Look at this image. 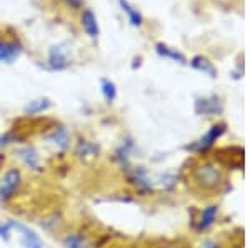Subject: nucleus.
<instances>
[{"label":"nucleus","mask_w":250,"mask_h":248,"mask_svg":"<svg viewBox=\"0 0 250 248\" xmlns=\"http://www.w3.org/2000/svg\"><path fill=\"white\" fill-rule=\"evenodd\" d=\"M62 2L70 7V9H80L83 5V0H62Z\"/></svg>","instance_id":"19"},{"label":"nucleus","mask_w":250,"mask_h":248,"mask_svg":"<svg viewBox=\"0 0 250 248\" xmlns=\"http://www.w3.org/2000/svg\"><path fill=\"white\" fill-rule=\"evenodd\" d=\"M47 140L50 143H54L57 149L60 150H65L68 147V143H70V137H68V132L63 129V127H59L57 130H54L50 135L47 137Z\"/></svg>","instance_id":"7"},{"label":"nucleus","mask_w":250,"mask_h":248,"mask_svg":"<svg viewBox=\"0 0 250 248\" xmlns=\"http://www.w3.org/2000/svg\"><path fill=\"white\" fill-rule=\"evenodd\" d=\"M100 90H102V95L104 98L107 100L108 103H112L117 97V87L112 80H107V78H102L100 82Z\"/></svg>","instance_id":"14"},{"label":"nucleus","mask_w":250,"mask_h":248,"mask_svg":"<svg viewBox=\"0 0 250 248\" xmlns=\"http://www.w3.org/2000/svg\"><path fill=\"white\" fill-rule=\"evenodd\" d=\"M190 65L193 67L195 70H200V72H205V74H208L210 77H215V69H213V65L210 62H208L205 57H200V55H197V57L192 58Z\"/></svg>","instance_id":"12"},{"label":"nucleus","mask_w":250,"mask_h":248,"mask_svg":"<svg viewBox=\"0 0 250 248\" xmlns=\"http://www.w3.org/2000/svg\"><path fill=\"white\" fill-rule=\"evenodd\" d=\"M9 235H10V227L9 225H0V238L9 240Z\"/></svg>","instance_id":"21"},{"label":"nucleus","mask_w":250,"mask_h":248,"mask_svg":"<svg viewBox=\"0 0 250 248\" xmlns=\"http://www.w3.org/2000/svg\"><path fill=\"white\" fill-rule=\"evenodd\" d=\"M7 225L10 229H15L20 233V242L25 248H42V240L39 238V235L35 231H32L30 229L27 227L20 225V223H15V222H9Z\"/></svg>","instance_id":"3"},{"label":"nucleus","mask_w":250,"mask_h":248,"mask_svg":"<svg viewBox=\"0 0 250 248\" xmlns=\"http://www.w3.org/2000/svg\"><path fill=\"white\" fill-rule=\"evenodd\" d=\"M80 23H82L83 32H85V34L90 38H97V37H99V34H100L99 22H97L95 14L90 9H83L82 17H80Z\"/></svg>","instance_id":"6"},{"label":"nucleus","mask_w":250,"mask_h":248,"mask_svg":"<svg viewBox=\"0 0 250 248\" xmlns=\"http://www.w3.org/2000/svg\"><path fill=\"white\" fill-rule=\"evenodd\" d=\"M63 243H65L67 248H87L85 240H83L82 235H79V233L67 235L65 240H63Z\"/></svg>","instance_id":"18"},{"label":"nucleus","mask_w":250,"mask_h":248,"mask_svg":"<svg viewBox=\"0 0 250 248\" xmlns=\"http://www.w3.org/2000/svg\"><path fill=\"white\" fill-rule=\"evenodd\" d=\"M165 248H179V247H165Z\"/></svg>","instance_id":"22"},{"label":"nucleus","mask_w":250,"mask_h":248,"mask_svg":"<svg viewBox=\"0 0 250 248\" xmlns=\"http://www.w3.org/2000/svg\"><path fill=\"white\" fill-rule=\"evenodd\" d=\"M224 134V125H215V127H212L210 132H208L205 137H202V140H200L199 143H197L193 149L195 150H205V149H208V147L212 145L213 142H215L217 138L220 137V135Z\"/></svg>","instance_id":"10"},{"label":"nucleus","mask_w":250,"mask_h":248,"mask_svg":"<svg viewBox=\"0 0 250 248\" xmlns=\"http://www.w3.org/2000/svg\"><path fill=\"white\" fill-rule=\"evenodd\" d=\"M157 54L162 55V57L175 60V62H179V63H185V57L180 54V52L173 50V49H170V47L164 45V43H157Z\"/></svg>","instance_id":"13"},{"label":"nucleus","mask_w":250,"mask_h":248,"mask_svg":"<svg viewBox=\"0 0 250 248\" xmlns=\"http://www.w3.org/2000/svg\"><path fill=\"white\" fill-rule=\"evenodd\" d=\"M215 217H217V207H208V209L204 210L202 217H200V222H199V229H208L213 222H215Z\"/></svg>","instance_id":"16"},{"label":"nucleus","mask_w":250,"mask_h":248,"mask_svg":"<svg viewBox=\"0 0 250 248\" xmlns=\"http://www.w3.org/2000/svg\"><path fill=\"white\" fill-rule=\"evenodd\" d=\"M22 54V45L15 40H0V62L14 63Z\"/></svg>","instance_id":"4"},{"label":"nucleus","mask_w":250,"mask_h":248,"mask_svg":"<svg viewBox=\"0 0 250 248\" xmlns=\"http://www.w3.org/2000/svg\"><path fill=\"white\" fill-rule=\"evenodd\" d=\"M15 140L14 135H10V134H7V135H2L0 137V147H5V145H9V143H12Z\"/></svg>","instance_id":"20"},{"label":"nucleus","mask_w":250,"mask_h":248,"mask_svg":"<svg viewBox=\"0 0 250 248\" xmlns=\"http://www.w3.org/2000/svg\"><path fill=\"white\" fill-rule=\"evenodd\" d=\"M119 3H120V7H122V12H125L127 14V17H128V22L132 23L134 27H140L144 23V17H142V14H140L139 10L135 9L134 5H132L128 0H119Z\"/></svg>","instance_id":"8"},{"label":"nucleus","mask_w":250,"mask_h":248,"mask_svg":"<svg viewBox=\"0 0 250 248\" xmlns=\"http://www.w3.org/2000/svg\"><path fill=\"white\" fill-rule=\"evenodd\" d=\"M22 183V173L17 169L7 170V173L3 175L2 185H0V202H7L15 195V191Z\"/></svg>","instance_id":"2"},{"label":"nucleus","mask_w":250,"mask_h":248,"mask_svg":"<svg viewBox=\"0 0 250 248\" xmlns=\"http://www.w3.org/2000/svg\"><path fill=\"white\" fill-rule=\"evenodd\" d=\"M99 153V145L90 140H80L77 149H75V155L79 158H88V157H97Z\"/></svg>","instance_id":"9"},{"label":"nucleus","mask_w":250,"mask_h":248,"mask_svg":"<svg viewBox=\"0 0 250 248\" xmlns=\"http://www.w3.org/2000/svg\"><path fill=\"white\" fill-rule=\"evenodd\" d=\"M195 180L199 183H202L204 187H213L219 183L220 180V173L215 167L212 165H204L200 167L199 170L195 172Z\"/></svg>","instance_id":"5"},{"label":"nucleus","mask_w":250,"mask_h":248,"mask_svg":"<svg viewBox=\"0 0 250 248\" xmlns=\"http://www.w3.org/2000/svg\"><path fill=\"white\" fill-rule=\"evenodd\" d=\"M17 155L20 158H22V162L25 163L29 169H39L40 165V157L37 155V152L34 149H30V147H25V149H20L17 152Z\"/></svg>","instance_id":"11"},{"label":"nucleus","mask_w":250,"mask_h":248,"mask_svg":"<svg viewBox=\"0 0 250 248\" xmlns=\"http://www.w3.org/2000/svg\"><path fill=\"white\" fill-rule=\"evenodd\" d=\"M50 107V102L47 98H40V100H34L29 105L25 107V114L27 115H34V114H40V112L47 110Z\"/></svg>","instance_id":"17"},{"label":"nucleus","mask_w":250,"mask_h":248,"mask_svg":"<svg viewBox=\"0 0 250 248\" xmlns=\"http://www.w3.org/2000/svg\"><path fill=\"white\" fill-rule=\"evenodd\" d=\"M217 103H219V100H217V98L199 100V102H197V112H199V114H205V115L215 114V112H217Z\"/></svg>","instance_id":"15"},{"label":"nucleus","mask_w":250,"mask_h":248,"mask_svg":"<svg viewBox=\"0 0 250 248\" xmlns=\"http://www.w3.org/2000/svg\"><path fill=\"white\" fill-rule=\"evenodd\" d=\"M70 45L59 43L48 50V65L52 70H65L70 67Z\"/></svg>","instance_id":"1"}]
</instances>
